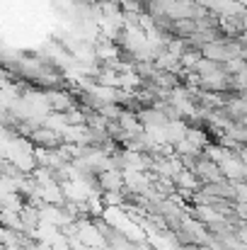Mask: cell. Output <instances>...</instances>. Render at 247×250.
I'll return each mask as SVG.
<instances>
[{"label": "cell", "instance_id": "cell-1", "mask_svg": "<svg viewBox=\"0 0 247 250\" xmlns=\"http://www.w3.org/2000/svg\"><path fill=\"white\" fill-rule=\"evenodd\" d=\"M99 180V192H124L126 189V180H124V172L119 170H104L97 175Z\"/></svg>", "mask_w": 247, "mask_h": 250}, {"label": "cell", "instance_id": "cell-2", "mask_svg": "<svg viewBox=\"0 0 247 250\" xmlns=\"http://www.w3.org/2000/svg\"><path fill=\"white\" fill-rule=\"evenodd\" d=\"M199 32V24H196V20L191 17V20H174V39H191L194 34Z\"/></svg>", "mask_w": 247, "mask_h": 250}]
</instances>
